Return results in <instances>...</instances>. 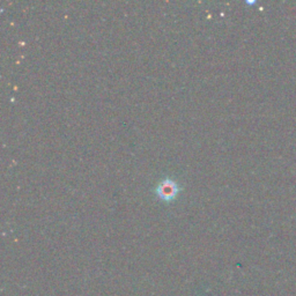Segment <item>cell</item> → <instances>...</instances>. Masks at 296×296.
Instances as JSON below:
<instances>
[{
    "instance_id": "obj_1",
    "label": "cell",
    "mask_w": 296,
    "mask_h": 296,
    "mask_svg": "<svg viewBox=\"0 0 296 296\" xmlns=\"http://www.w3.org/2000/svg\"><path fill=\"white\" fill-rule=\"evenodd\" d=\"M181 186L175 179L170 177H165L156 185L155 194L158 197L164 201H172L181 192Z\"/></svg>"
}]
</instances>
